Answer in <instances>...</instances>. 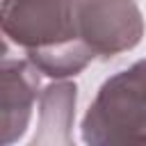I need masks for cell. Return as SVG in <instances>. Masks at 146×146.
<instances>
[{"instance_id": "277c9868", "label": "cell", "mask_w": 146, "mask_h": 146, "mask_svg": "<svg viewBox=\"0 0 146 146\" xmlns=\"http://www.w3.org/2000/svg\"><path fill=\"white\" fill-rule=\"evenodd\" d=\"M41 71L25 59L5 57L0 64V139L5 146L18 141L30 128L34 105L41 96Z\"/></svg>"}, {"instance_id": "7a4b0ae2", "label": "cell", "mask_w": 146, "mask_h": 146, "mask_svg": "<svg viewBox=\"0 0 146 146\" xmlns=\"http://www.w3.org/2000/svg\"><path fill=\"white\" fill-rule=\"evenodd\" d=\"M80 137L89 146H146V59L100 84L82 116Z\"/></svg>"}, {"instance_id": "5b68a950", "label": "cell", "mask_w": 146, "mask_h": 146, "mask_svg": "<svg viewBox=\"0 0 146 146\" xmlns=\"http://www.w3.org/2000/svg\"><path fill=\"white\" fill-rule=\"evenodd\" d=\"M78 87L71 80L48 84L39 96V130L32 144H71V128L75 119Z\"/></svg>"}, {"instance_id": "3957f363", "label": "cell", "mask_w": 146, "mask_h": 146, "mask_svg": "<svg viewBox=\"0 0 146 146\" xmlns=\"http://www.w3.org/2000/svg\"><path fill=\"white\" fill-rule=\"evenodd\" d=\"M82 36L96 57H114L139 46L144 16L135 0H82Z\"/></svg>"}, {"instance_id": "6da1fadb", "label": "cell", "mask_w": 146, "mask_h": 146, "mask_svg": "<svg viewBox=\"0 0 146 146\" xmlns=\"http://www.w3.org/2000/svg\"><path fill=\"white\" fill-rule=\"evenodd\" d=\"M80 7L82 0H2V34L43 75L75 78L96 59L82 36Z\"/></svg>"}]
</instances>
